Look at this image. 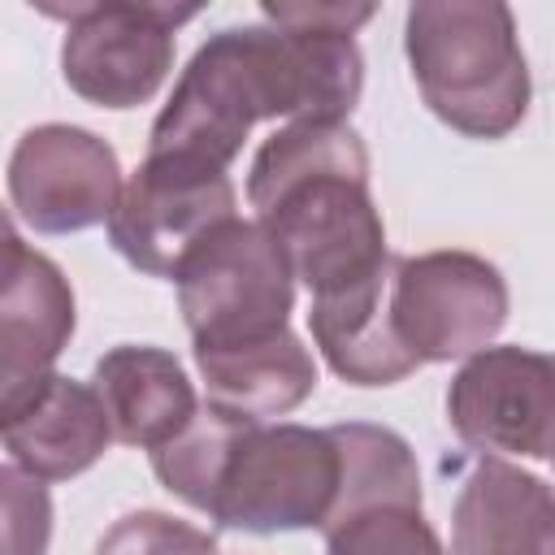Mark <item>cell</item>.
Here are the masks:
<instances>
[{"label":"cell","instance_id":"7","mask_svg":"<svg viewBox=\"0 0 555 555\" xmlns=\"http://www.w3.org/2000/svg\"><path fill=\"white\" fill-rule=\"evenodd\" d=\"M238 191L225 169L182 160V156H147L108 217V243L152 278H173L182 260L238 212Z\"/></svg>","mask_w":555,"mask_h":555},{"label":"cell","instance_id":"2","mask_svg":"<svg viewBox=\"0 0 555 555\" xmlns=\"http://www.w3.org/2000/svg\"><path fill=\"white\" fill-rule=\"evenodd\" d=\"M247 199L291 278L312 295L343 291L390 260L369 195V152L347 121H286L273 130L251 160Z\"/></svg>","mask_w":555,"mask_h":555},{"label":"cell","instance_id":"22","mask_svg":"<svg viewBox=\"0 0 555 555\" xmlns=\"http://www.w3.org/2000/svg\"><path fill=\"white\" fill-rule=\"evenodd\" d=\"M551 460H555V455H551Z\"/></svg>","mask_w":555,"mask_h":555},{"label":"cell","instance_id":"11","mask_svg":"<svg viewBox=\"0 0 555 555\" xmlns=\"http://www.w3.org/2000/svg\"><path fill=\"white\" fill-rule=\"evenodd\" d=\"M74 334V291L65 273L22 234L4 230L0 291V416L17 412L48 377Z\"/></svg>","mask_w":555,"mask_h":555},{"label":"cell","instance_id":"9","mask_svg":"<svg viewBox=\"0 0 555 555\" xmlns=\"http://www.w3.org/2000/svg\"><path fill=\"white\" fill-rule=\"evenodd\" d=\"M447 425L473 451L555 455V356L529 347H486L447 386Z\"/></svg>","mask_w":555,"mask_h":555},{"label":"cell","instance_id":"17","mask_svg":"<svg viewBox=\"0 0 555 555\" xmlns=\"http://www.w3.org/2000/svg\"><path fill=\"white\" fill-rule=\"evenodd\" d=\"M330 438L338 447V499L321 533L377 507H421V468L395 429L347 421L330 425Z\"/></svg>","mask_w":555,"mask_h":555},{"label":"cell","instance_id":"8","mask_svg":"<svg viewBox=\"0 0 555 555\" xmlns=\"http://www.w3.org/2000/svg\"><path fill=\"white\" fill-rule=\"evenodd\" d=\"M395 325L416 364L486 351L507 321L503 273L473 251H425L395 260Z\"/></svg>","mask_w":555,"mask_h":555},{"label":"cell","instance_id":"5","mask_svg":"<svg viewBox=\"0 0 555 555\" xmlns=\"http://www.w3.org/2000/svg\"><path fill=\"white\" fill-rule=\"evenodd\" d=\"M338 499V447L330 429L247 425L208 516L221 529L286 533L325 529Z\"/></svg>","mask_w":555,"mask_h":555},{"label":"cell","instance_id":"18","mask_svg":"<svg viewBox=\"0 0 555 555\" xmlns=\"http://www.w3.org/2000/svg\"><path fill=\"white\" fill-rule=\"evenodd\" d=\"M247 425H256V421H243V416H230V412L204 403L169 442H160L152 451V473L160 477V486L169 494H178L195 512H208Z\"/></svg>","mask_w":555,"mask_h":555},{"label":"cell","instance_id":"21","mask_svg":"<svg viewBox=\"0 0 555 555\" xmlns=\"http://www.w3.org/2000/svg\"><path fill=\"white\" fill-rule=\"evenodd\" d=\"M4 486V555H43L52 538V499L39 477L17 464L0 468Z\"/></svg>","mask_w":555,"mask_h":555},{"label":"cell","instance_id":"19","mask_svg":"<svg viewBox=\"0 0 555 555\" xmlns=\"http://www.w3.org/2000/svg\"><path fill=\"white\" fill-rule=\"evenodd\" d=\"M325 555H442V542L421 507H377L325 533Z\"/></svg>","mask_w":555,"mask_h":555},{"label":"cell","instance_id":"4","mask_svg":"<svg viewBox=\"0 0 555 555\" xmlns=\"http://www.w3.org/2000/svg\"><path fill=\"white\" fill-rule=\"evenodd\" d=\"M195 347H243L291 330L295 278L260 221H225L173 273Z\"/></svg>","mask_w":555,"mask_h":555},{"label":"cell","instance_id":"3","mask_svg":"<svg viewBox=\"0 0 555 555\" xmlns=\"http://www.w3.org/2000/svg\"><path fill=\"white\" fill-rule=\"evenodd\" d=\"M403 48L421 100L468 139H503L529 113V65L516 17L499 0H421Z\"/></svg>","mask_w":555,"mask_h":555},{"label":"cell","instance_id":"1","mask_svg":"<svg viewBox=\"0 0 555 555\" xmlns=\"http://www.w3.org/2000/svg\"><path fill=\"white\" fill-rule=\"evenodd\" d=\"M373 4H264V26L208 35L152 121L147 156L230 169L264 117L343 121L364 91L356 30Z\"/></svg>","mask_w":555,"mask_h":555},{"label":"cell","instance_id":"6","mask_svg":"<svg viewBox=\"0 0 555 555\" xmlns=\"http://www.w3.org/2000/svg\"><path fill=\"white\" fill-rule=\"evenodd\" d=\"M52 17H65L61 74L69 91L100 108L147 104L165 74L173 69V30L191 22L195 4H39Z\"/></svg>","mask_w":555,"mask_h":555},{"label":"cell","instance_id":"10","mask_svg":"<svg viewBox=\"0 0 555 555\" xmlns=\"http://www.w3.org/2000/svg\"><path fill=\"white\" fill-rule=\"evenodd\" d=\"M121 186L117 152L82 126H35L9 156L13 212L39 234H74L108 221Z\"/></svg>","mask_w":555,"mask_h":555},{"label":"cell","instance_id":"15","mask_svg":"<svg viewBox=\"0 0 555 555\" xmlns=\"http://www.w3.org/2000/svg\"><path fill=\"white\" fill-rule=\"evenodd\" d=\"M91 386L108 412L113 438L126 447L156 451L169 442L195 412V386L173 351L121 343L95 360Z\"/></svg>","mask_w":555,"mask_h":555},{"label":"cell","instance_id":"13","mask_svg":"<svg viewBox=\"0 0 555 555\" xmlns=\"http://www.w3.org/2000/svg\"><path fill=\"white\" fill-rule=\"evenodd\" d=\"M395 260L399 256H390L377 273L343 291L312 295V312H308L312 343L321 347L325 364L351 386H390L403 382L412 369H421L395 325V304H390Z\"/></svg>","mask_w":555,"mask_h":555},{"label":"cell","instance_id":"20","mask_svg":"<svg viewBox=\"0 0 555 555\" xmlns=\"http://www.w3.org/2000/svg\"><path fill=\"white\" fill-rule=\"evenodd\" d=\"M95 555H217V542L165 512H126L95 542Z\"/></svg>","mask_w":555,"mask_h":555},{"label":"cell","instance_id":"16","mask_svg":"<svg viewBox=\"0 0 555 555\" xmlns=\"http://www.w3.org/2000/svg\"><path fill=\"white\" fill-rule=\"evenodd\" d=\"M195 369L212 408L256 425L295 412L317 390L312 351L291 330L243 347H195Z\"/></svg>","mask_w":555,"mask_h":555},{"label":"cell","instance_id":"14","mask_svg":"<svg viewBox=\"0 0 555 555\" xmlns=\"http://www.w3.org/2000/svg\"><path fill=\"white\" fill-rule=\"evenodd\" d=\"M9 464L39 481H65L87 473L113 442L108 412L95 386L52 373L17 412L0 416Z\"/></svg>","mask_w":555,"mask_h":555},{"label":"cell","instance_id":"12","mask_svg":"<svg viewBox=\"0 0 555 555\" xmlns=\"http://www.w3.org/2000/svg\"><path fill=\"white\" fill-rule=\"evenodd\" d=\"M451 555H555V490L486 455L451 507Z\"/></svg>","mask_w":555,"mask_h":555}]
</instances>
